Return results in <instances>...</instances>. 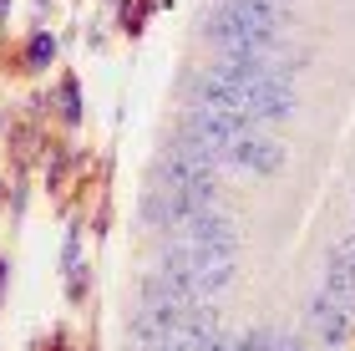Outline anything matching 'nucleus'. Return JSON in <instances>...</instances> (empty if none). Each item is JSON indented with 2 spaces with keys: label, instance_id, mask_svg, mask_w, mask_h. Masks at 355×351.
Here are the masks:
<instances>
[{
  "label": "nucleus",
  "instance_id": "1",
  "mask_svg": "<svg viewBox=\"0 0 355 351\" xmlns=\"http://www.w3.org/2000/svg\"><path fill=\"white\" fill-rule=\"evenodd\" d=\"M157 183L163 188H178V194H188V199H198V204H214V163H198V158H188V153H173L157 163Z\"/></svg>",
  "mask_w": 355,
  "mask_h": 351
},
{
  "label": "nucleus",
  "instance_id": "2",
  "mask_svg": "<svg viewBox=\"0 0 355 351\" xmlns=\"http://www.w3.org/2000/svg\"><path fill=\"white\" fill-rule=\"evenodd\" d=\"M188 97H198L203 107H214V113H249L244 87L229 82V76H193V82H188Z\"/></svg>",
  "mask_w": 355,
  "mask_h": 351
},
{
  "label": "nucleus",
  "instance_id": "3",
  "mask_svg": "<svg viewBox=\"0 0 355 351\" xmlns=\"http://www.w3.org/2000/svg\"><path fill=\"white\" fill-rule=\"evenodd\" d=\"M229 158H234V168H254V173H274L284 163V153H279V142H269L259 133H244V138H234L229 142Z\"/></svg>",
  "mask_w": 355,
  "mask_h": 351
},
{
  "label": "nucleus",
  "instance_id": "4",
  "mask_svg": "<svg viewBox=\"0 0 355 351\" xmlns=\"http://www.w3.org/2000/svg\"><path fill=\"white\" fill-rule=\"evenodd\" d=\"M198 209H208V204H198V199H188V194H178V188H168V194H148V204H142V219L148 225H188Z\"/></svg>",
  "mask_w": 355,
  "mask_h": 351
},
{
  "label": "nucleus",
  "instance_id": "5",
  "mask_svg": "<svg viewBox=\"0 0 355 351\" xmlns=\"http://www.w3.org/2000/svg\"><path fill=\"white\" fill-rule=\"evenodd\" d=\"M188 234L198 239V245H214V239H234V225H229V214H218L214 204H208V209H198L188 219Z\"/></svg>",
  "mask_w": 355,
  "mask_h": 351
},
{
  "label": "nucleus",
  "instance_id": "6",
  "mask_svg": "<svg viewBox=\"0 0 355 351\" xmlns=\"http://www.w3.org/2000/svg\"><path fill=\"white\" fill-rule=\"evenodd\" d=\"M31 67H41V61H51L56 56V36H31Z\"/></svg>",
  "mask_w": 355,
  "mask_h": 351
},
{
  "label": "nucleus",
  "instance_id": "7",
  "mask_svg": "<svg viewBox=\"0 0 355 351\" xmlns=\"http://www.w3.org/2000/svg\"><path fill=\"white\" fill-rule=\"evenodd\" d=\"M61 102H67V122H76V87H67V97H61Z\"/></svg>",
  "mask_w": 355,
  "mask_h": 351
}]
</instances>
